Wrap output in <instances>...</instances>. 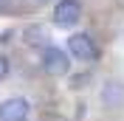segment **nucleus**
Returning <instances> with one entry per match:
<instances>
[{
  "label": "nucleus",
  "instance_id": "1",
  "mask_svg": "<svg viewBox=\"0 0 124 121\" xmlns=\"http://www.w3.org/2000/svg\"><path fill=\"white\" fill-rule=\"evenodd\" d=\"M42 70L48 76H65L70 70V53L56 48V45L42 48Z\"/></svg>",
  "mask_w": 124,
  "mask_h": 121
},
{
  "label": "nucleus",
  "instance_id": "2",
  "mask_svg": "<svg viewBox=\"0 0 124 121\" xmlns=\"http://www.w3.org/2000/svg\"><path fill=\"white\" fill-rule=\"evenodd\" d=\"M79 17H82V6H79V0H59L54 8V23L59 28H70V25L79 23Z\"/></svg>",
  "mask_w": 124,
  "mask_h": 121
},
{
  "label": "nucleus",
  "instance_id": "3",
  "mask_svg": "<svg viewBox=\"0 0 124 121\" xmlns=\"http://www.w3.org/2000/svg\"><path fill=\"white\" fill-rule=\"evenodd\" d=\"M28 113H31V104L23 96H11L0 104V121H25Z\"/></svg>",
  "mask_w": 124,
  "mask_h": 121
},
{
  "label": "nucleus",
  "instance_id": "4",
  "mask_svg": "<svg viewBox=\"0 0 124 121\" xmlns=\"http://www.w3.org/2000/svg\"><path fill=\"white\" fill-rule=\"evenodd\" d=\"M68 53L82 59V62H90V59H96L99 51H96V45H93V39L87 34H70L68 37Z\"/></svg>",
  "mask_w": 124,
  "mask_h": 121
},
{
  "label": "nucleus",
  "instance_id": "5",
  "mask_svg": "<svg viewBox=\"0 0 124 121\" xmlns=\"http://www.w3.org/2000/svg\"><path fill=\"white\" fill-rule=\"evenodd\" d=\"M101 104L110 110H118L124 104V84L121 82H107L101 87Z\"/></svg>",
  "mask_w": 124,
  "mask_h": 121
},
{
  "label": "nucleus",
  "instance_id": "6",
  "mask_svg": "<svg viewBox=\"0 0 124 121\" xmlns=\"http://www.w3.org/2000/svg\"><path fill=\"white\" fill-rule=\"evenodd\" d=\"M25 42L34 45V48H48V34H45V28H39V25L25 28Z\"/></svg>",
  "mask_w": 124,
  "mask_h": 121
},
{
  "label": "nucleus",
  "instance_id": "7",
  "mask_svg": "<svg viewBox=\"0 0 124 121\" xmlns=\"http://www.w3.org/2000/svg\"><path fill=\"white\" fill-rule=\"evenodd\" d=\"M87 79H90L87 73H82V76H73V79H70V87H73V90H79V87H85V82H87Z\"/></svg>",
  "mask_w": 124,
  "mask_h": 121
},
{
  "label": "nucleus",
  "instance_id": "8",
  "mask_svg": "<svg viewBox=\"0 0 124 121\" xmlns=\"http://www.w3.org/2000/svg\"><path fill=\"white\" fill-rule=\"evenodd\" d=\"M6 76H8V59L3 56V53H0V82H3Z\"/></svg>",
  "mask_w": 124,
  "mask_h": 121
}]
</instances>
